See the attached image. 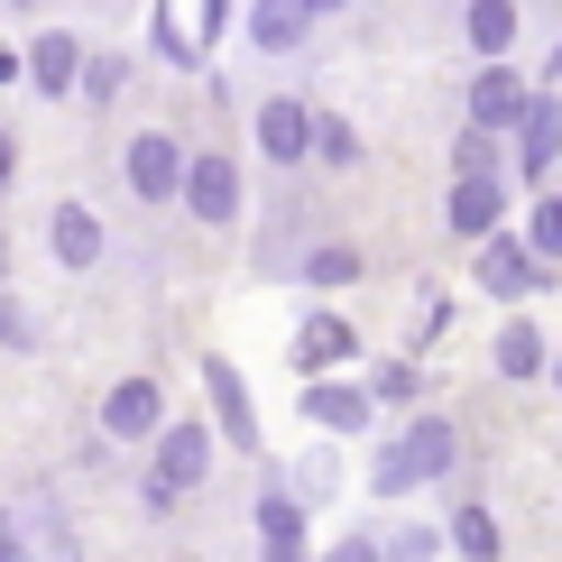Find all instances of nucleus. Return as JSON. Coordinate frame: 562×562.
<instances>
[{
    "label": "nucleus",
    "mask_w": 562,
    "mask_h": 562,
    "mask_svg": "<svg viewBox=\"0 0 562 562\" xmlns=\"http://www.w3.org/2000/svg\"><path fill=\"white\" fill-rule=\"evenodd\" d=\"M203 471H213V442H203V425H176V434H167V452H157V471H148V498H157V507H176Z\"/></svg>",
    "instance_id": "nucleus-1"
},
{
    "label": "nucleus",
    "mask_w": 562,
    "mask_h": 562,
    "mask_svg": "<svg viewBox=\"0 0 562 562\" xmlns=\"http://www.w3.org/2000/svg\"><path fill=\"white\" fill-rule=\"evenodd\" d=\"M176 194L194 203V222H231L240 176H231V157H194V167H176Z\"/></svg>",
    "instance_id": "nucleus-2"
},
{
    "label": "nucleus",
    "mask_w": 562,
    "mask_h": 562,
    "mask_svg": "<svg viewBox=\"0 0 562 562\" xmlns=\"http://www.w3.org/2000/svg\"><path fill=\"white\" fill-rule=\"evenodd\" d=\"M442 461H452V434H442V425H415L406 442H396V461H387V488H406V480H434Z\"/></svg>",
    "instance_id": "nucleus-3"
},
{
    "label": "nucleus",
    "mask_w": 562,
    "mask_h": 562,
    "mask_svg": "<svg viewBox=\"0 0 562 562\" xmlns=\"http://www.w3.org/2000/svg\"><path fill=\"white\" fill-rule=\"evenodd\" d=\"M498 203H507V194H498V176H488V167H480V176H461V184H452V231L488 240V231H498Z\"/></svg>",
    "instance_id": "nucleus-4"
},
{
    "label": "nucleus",
    "mask_w": 562,
    "mask_h": 562,
    "mask_svg": "<svg viewBox=\"0 0 562 562\" xmlns=\"http://www.w3.org/2000/svg\"><path fill=\"white\" fill-rule=\"evenodd\" d=\"M517 111H526V83L488 65V75L471 83V121H480V130H517Z\"/></svg>",
    "instance_id": "nucleus-5"
},
{
    "label": "nucleus",
    "mask_w": 562,
    "mask_h": 562,
    "mask_svg": "<svg viewBox=\"0 0 562 562\" xmlns=\"http://www.w3.org/2000/svg\"><path fill=\"white\" fill-rule=\"evenodd\" d=\"M259 148L268 157H304V148H314V111H304V102H268L259 111Z\"/></svg>",
    "instance_id": "nucleus-6"
},
{
    "label": "nucleus",
    "mask_w": 562,
    "mask_h": 562,
    "mask_svg": "<svg viewBox=\"0 0 562 562\" xmlns=\"http://www.w3.org/2000/svg\"><path fill=\"white\" fill-rule=\"evenodd\" d=\"M176 167H184L176 138H138V148H130V184H138L148 203H167V194H176Z\"/></svg>",
    "instance_id": "nucleus-7"
},
{
    "label": "nucleus",
    "mask_w": 562,
    "mask_h": 562,
    "mask_svg": "<svg viewBox=\"0 0 562 562\" xmlns=\"http://www.w3.org/2000/svg\"><path fill=\"white\" fill-rule=\"evenodd\" d=\"M102 425L121 434V442H138V434L157 425V387H148V379H130V387H111V406H102Z\"/></svg>",
    "instance_id": "nucleus-8"
},
{
    "label": "nucleus",
    "mask_w": 562,
    "mask_h": 562,
    "mask_svg": "<svg viewBox=\"0 0 562 562\" xmlns=\"http://www.w3.org/2000/svg\"><path fill=\"white\" fill-rule=\"evenodd\" d=\"M517 130H526V176H544V167H553V148H562V102H526V111H517Z\"/></svg>",
    "instance_id": "nucleus-9"
},
{
    "label": "nucleus",
    "mask_w": 562,
    "mask_h": 562,
    "mask_svg": "<svg viewBox=\"0 0 562 562\" xmlns=\"http://www.w3.org/2000/svg\"><path fill=\"white\" fill-rule=\"evenodd\" d=\"M56 259H65V268H92V259H102V222H92L83 203H65V213H56Z\"/></svg>",
    "instance_id": "nucleus-10"
},
{
    "label": "nucleus",
    "mask_w": 562,
    "mask_h": 562,
    "mask_svg": "<svg viewBox=\"0 0 562 562\" xmlns=\"http://www.w3.org/2000/svg\"><path fill=\"white\" fill-rule=\"evenodd\" d=\"M29 75H37V92H65V83L83 75V46L75 37H37L29 46Z\"/></svg>",
    "instance_id": "nucleus-11"
},
{
    "label": "nucleus",
    "mask_w": 562,
    "mask_h": 562,
    "mask_svg": "<svg viewBox=\"0 0 562 562\" xmlns=\"http://www.w3.org/2000/svg\"><path fill=\"white\" fill-rule=\"evenodd\" d=\"M480 286L488 295H526L535 286V259H526V249H507V240H488L480 249Z\"/></svg>",
    "instance_id": "nucleus-12"
},
{
    "label": "nucleus",
    "mask_w": 562,
    "mask_h": 562,
    "mask_svg": "<svg viewBox=\"0 0 562 562\" xmlns=\"http://www.w3.org/2000/svg\"><path fill=\"white\" fill-rule=\"evenodd\" d=\"M259 544H268V562H295V553H304V526H295V498H268V507H259Z\"/></svg>",
    "instance_id": "nucleus-13"
},
{
    "label": "nucleus",
    "mask_w": 562,
    "mask_h": 562,
    "mask_svg": "<svg viewBox=\"0 0 562 562\" xmlns=\"http://www.w3.org/2000/svg\"><path fill=\"white\" fill-rule=\"evenodd\" d=\"M507 37H517V10L507 0H471V46L480 56H507Z\"/></svg>",
    "instance_id": "nucleus-14"
},
{
    "label": "nucleus",
    "mask_w": 562,
    "mask_h": 562,
    "mask_svg": "<svg viewBox=\"0 0 562 562\" xmlns=\"http://www.w3.org/2000/svg\"><path fill=\"white\" fill-rule=\"evenodd\" d=\"M203 387H213V406H222V425H231V434H240V442H249V434H259V425H249V396H240V379H231V369H222V360H203Z\"/></svg>",
    "instance_id": "nucleus-15"
},
{
    "label": "nucleus",
    "mask_w": 562,
    "mask_h": 562,
    "mask_svg": "<svg viewBox=\"0 0 562 562\" xmlns=\"http://www.w3.org/2000/svg\"><path fill=\"white\" fill-rule=\"evenodd\" d=\"M249 29H259V46H295V37H304V0H259Z\"/></svg>",
    "instance_id": "nucleus-16"
},
{
    "label": "nucleus",
    "mask_w": 562,
    "mask_h": 562,
    "mask_svg": "<svg viewBox=\"0 0 562 562\" xmlns=\"http://www.w3.org/2000/svg\"><path fill=\"white\" fill-rule=\"evenodd\" d=\"M341 350H360V341H350V323H304V333H295V360H304V369L341 360Z\"/></svg>",
    "instance_id": "nucleus-17"
},
{
    "label": "nucleus",
    "mask_w": 562,
    "mask_h": 562,
    "mask_svg": "<svg viewBox=\"0 0 562 562\" xmlns=\"http://www.w3.org/2000/svg\"><path fill=\"white\" fill-rule=\"evenodd\" d=\"M498 369H507V379H535V369H544V341H535L526 323H517V333H498Z\"/></svg>",
    "instance_id": "nucleus-18"
},
{
    "label": "nucleus",
    "mask_w": 562,
    "mask_h": 562,
    "mask_svg": "<svg viewBox=\"0 0 562 562\" xmlns=\"http://www.w3.org/2000/svg\"><path fill=\"white\" fill-rule=\"evenodd\" d=\"M452 535H461V553H480V562H488V553H498V526H488V517H480V507H461V517H452Z\"/></svg>",
    "instance_id": "nucleus-19"
},
{
    "label": "nucleus",
    "mask_w": 562,
    "mask_h": 562,
    "mask_svg": "<svg viewBox=\"0 0 562 562\" xmlns=\"http://www.w3.org/2000/svg\"><path fill=\"white\" fill-rule=\"evenodd\" d=\"M314 148H323V157H333V167H350V157H360V138H350L341 121H314Z\"/></svg>",
    "instance_id": "nucleus-20"
},
{
    "label": "nucleus",
    "mask_w": 562,
    "mask_h": 562,
    "mask_svg": "<svg viewBox=\"0 0 562 562\" xmlns=\"http://www.w3.org/2000/svg\"><path fill=\"white\" fill-rule=\"evenodd\" d=\"M314 425H360V396H333V387H323V396H314Z\"/></svg>",
    "instance_id": "nucleus-21"
},
{
    "label": "nucleus",
    "mask_w": 562,
    "mask_h": 562,
    "mask_svg": "<svg viewBox=\"0 0 562 562\" xmlns=\"http://www.w3.org/2000/svg\"><path fill=\"white\" fill-rule=\"evenodd\" d=\"M535 249H544V259H562V203H544V222H535Z\"/></svg>",
    "instance_id": "nucleus-22"
},
{
    "label": "nucleus",
    "mask_w": 562,
    "mask_h": 562,
    "mask_svg": "<svg viewBox=\"0 0 562 562\" xmlns=\"http://www.w3.org/2000/svg\"><path fill=\"white\" fill-rule=\"evenodd\" d=\"M0 184H10V138H0Z\"/></svg>",
    "instance_id": "nucleus-23"
},
{
    "label": "nucleus",
    "mask_w": 562,
    "mask_h": 562,
    "mask_svg": "<svg viewBox=\"0 0 562 562\" xmlns=\"http://www.w3.org/2000/svg\"><path fill=\"white\" fill-rule=\"evenodd\" d=\"M341 562H369V544H350V553H341Z\"/></svg>",
    "instance_id": "nucleus-24"
},
{
    "label": "nucleus",
    "mask_w": 562,
    "mask_h": 562,
    "mask_svg": "<svg viewBox=\"0 0 562 562\" xmlns=\"http://www.w3.org/2000/svg\"><path fill=\"white\" fill-rule=\"evenodd\" d=\"M304 10H341V0H304Z\"/></svg>",
    "instance_id": "nucleus-25"
},
{
    "label": "nucleus",
    "mask_w": 562,
    "mask_h": 562,
    "mask_svg": "<svg viewBox=\"0 0 562 562\" xmlns=\"http://www.w3.org/2000/svg\"><path fill=\"white\" fill-rule=\"evenodd\" d=\"M0 562H19V553H10V544H0Z\"/></svg>",
    "instance_id": "nucleus-26"
},
{
    "label": "nucleus",
    "mask_w": 562,
    "mask_h": 562,
    "mask_svg": "<svg viewBox=\"0 0 562 562\" xmlns=\"http://www.w3.org/2000/svg\"><path fill=\"white\" fill-rule=\"evenodd\" d=\"M553 65H562V46H553Z\"/></svg>",
    "instance_id": "nucleus-27"
}]
</instances>
